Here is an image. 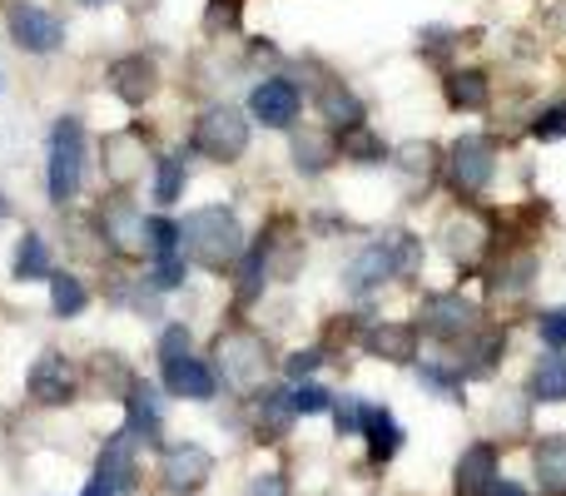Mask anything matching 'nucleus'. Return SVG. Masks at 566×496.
I'll return each instance as SVG.
<instances>
[{
    "mask_svg": "<svg viewBox=\"0 0 566 496\" xmlns=\"http://www.w3.org/2000/svg\"><path fill=\"white\" fill-rule=\"evenodd\" d=\"M422 258H428V244L418 234H408V229H392V234L373 239L368 249L353 253L348 268H343V288L368 298L373 288H382L392 278H418Z\"/></svg>",
    "mask_w": 566,
    "mask_h": 496,
    "instance_id": "obj_1",
    "label": "nucleus"
},
{
    "mask_svg": "<svg viewBox=\"0 0 566 496\" xmlns=\"http://www.w3.org/2000/svg\"><path fill=\"white\" fill-rule=\"evenodd\" d=\"M179 234H185V253L199 263V268H209V273H229L239 258H244V249H249L244 224H239V214L229 204L195 209V214L179 224Z\"/></svg>",
    "mask_w": 566,
    "mask_h": 496,
    "instance_id": "obj_2",
    "label": "nucleus"
},
{
    "mask_svg": "<svg viewBox=\"0 0 566 496\" xmlns=\"http://www.w3.org/2000/svg\"><path fill=\"white\" fill-rule=\"evenodd\" d=\"M438 244L462 273H482L492 253L502 249V239H497V224H492L488 209H478V199H472V204L458 199L438 224Z\"/></svg>",
    "mask_w": 566,
    "mask_h": 496,
    "instance_id": "obj_3",
    "label": "nucleus"
},
{
    "mask_svg": "<svg viewBox=\"0 0 566 496\" xmlns=\"http://www.w3.org/2000/svg\"><path fill=\"white\" fill-rule=\"evenodd\" d=\"M85 155H90V139L80 115H60L55 129H50V145H45V189H50V204H70L85 184Z\"/></svg>",
    "mask_w": 566,
    "mask_h": 496,
    "instance_id": "obj_4",
    "label": "nucleus"
},
{
    "mask_svg": "<svg viewBox=\"0 0 566 496\" xmlns=\"http://www.w3.org/2000/svg\"><path fill=\"white\" fill-rule=\"evenodd\" d=\"M497 139L492 135H458L442 155V184L452 189V199H482L497 179Z\"/></svg>",
    "mask_w": 566,
    "mask_h": 496,
    "instance_id": "obj_5",
    "label": "nucleus"
},
{
    "mask_svg": "<svg viewBox=\"0 0 566 496\" xmlns=\"http://www.w3.org/2000/svg\"><path fill=\"white\" fill-rule=\"evenodd\" d=\"M195 155H205L209 165H239L249 155V115L234 105H209L199 109L195 129H189Z\"/></svg>",
    "mask_w": 566,
    "mask_h": 496,
    "instance_id": "obj_6",
    "label": "nucleus"
},
{
    "mask_svg": "<svg viewBox=\"0 0 566 496\" xmlns=\"http://www.w3.org/2000/svg\"><path fill=\"white\" fill-rule=\"evenodd\" d=\"M214 372L229 382V388L254 392L259 382H264V372H269V342L259 338L254 328L234 323V328H224L214 338Z\"/></svg>",
    "mask_w": 566,
    "mask_h": 496,
    "instance_id": "obj_7",
    "label": "nucleus"
},
{
    "mask_svg": "<svg viewBox=\"0 0 566 496\" xmlns=\"http://www.w3.org/2000/svg\"><path fill=\"white\" fill-rule=\"evenodd\" d=\"M478 328H482V308L462 288H442V293H428V298H422L418 333H428L432 342L458 348V342H468Z\"/></svg>",
    "mask_w": 566,
    "mask_h": 496,
    "instance_id": "obj_8",
    "label": "nucleus"
},
{
    "mask_svg": "<svg viewBox=\"0 0 566 496\" xmlns=\"http://www.w3.org/2000/svg\"><path fill=\"white\" fill-rule=\"evenodd\" d=\"M6 30H10V40H15L25 55H55V50L65 45V25H60L45 6H35V0H10L6 6Z\"/></svg>",
    "mask_w": 566,
    "mask_h": 496,
    "instance_id": "obj_9",
    "label": "nucleus"
},
{
    "mask_svg": "<svg viewBox=\"0 0 566 496\" xmlns=\"http://www.w3.org/2000/svg\"><path fill=\"white\" fill-rule=\"evenodd\" d=\"M303 115V89L289 75H264L249 89V119L264 129H298Z\"/></svg>",
    "mask_w": 566,
    "mask_h": 496,
    "instance_id": "obj_10",
    "label": "nucleus"
},
{
    "mask_svg": "<svg viewBox=\"0 0 566 496\" xmlns=\"http://www.w3.org/2000/svg\"><path fill=\"white\" fill-rule=\"evenodd\" d=\"M25 392L40 402V408H65V402H75V392H80L75 362H70L65 352H40V358L30 362Z\"/></svg>",
    "mask_w": 566,
    "mask_h": 496,
    "instance_id": "obj_11",
    "label": "nucleus"
},
{
    "mask_svg": "<svg viewBox=\"0 0 566 496\" xmlns=\"http://www.w3.org/2000/svg\"><path fill=\"white\" fill-rule=\"evenodd\" d=\"M95 229H99V239H105L115 253H135V249H145V219H139V209H135V199L119 189V194H109L105 204H99V214H95Z\"/></svg>",
    "mask_w": 566,
    "mask_h": 496,
    "instance_id": "obj_12",
    "label": "nucleus"
},
{
    "mask_svg": "<svg viewBox=\"0 0 566 496\" xmlns=\"http://www.w3.org/2000/svg\"><path fill=\"white\" fill-rule=\"evenodd\" d=\"M95 482L99 492H109V496H129L135 492V482H139V462H135V437L129 432H115V437L99 447V457H95Z\"/></svg>",
    "mask_w": 566,
    "mask_h": 496,
    "instance_id": "obj_13",
    "label": "nucleus"
},
{
    "mask_svg": "<svg viewBox=\"0 0 566 496\" xmlns=\"http://www.w3.org/2000/svg\"><path fill=\"white\" fill-rule=\"evenodd\" d=\"M418 323H402V318H378L363 328V348H368V358H382V362H398V368H408V362H418Z\"/></svg>",
    "mask_w": 566,
    "mask_h": 496,
    "instance_id": "obj_14",
    "label": "nucleus"
},
{
    "mask_svg": "<svg viewBox=\"0 0 566 496\" xmlns=\"http://www.w3.org/2000/svg\"><path fill=\"white\" fill-rule=\"evenodd\" d=\"M109 89H115V99H125L129 109L149 105L159 89V65L149 55H125L109 65Z\"/></svg>",
    "mask_w": 566,
    "mask_h": 496,
    "instance_id": "obj_15",
    "label": "nucleus"
},
{
    "mask_svg": "<svg viewBox=\"0 0 566 496\" xmlns=\"http://www.w3.org/2000/svg\"><path fill=\"white\" fill-rule=\"evenodd\" d=\"M165 368V392L169 398H189V402H209L219 388V372L209 368L205 358H195V352H185V358H169L159 362Z\"/></svg>",
    "mask_w": 566,
    "mask_h": 496,
    "instance_id": "obj_16",
    "label": "nucleus"
},
{
    "mask_svg": "<svg viewBox=\"0 0 566 496\" xmlns=\"http://www.w3.org/2000/svg\"><path fill=\"white\" fill-rule=\"evenodd\" d=\"M502 352H507V328H502V323H482L468 342H458V358H462L458 372L462 378H492Z\"/></svg>",
    "mask_w": 566,
    "mask_h": 496,
    "instance_id": "obj_17",
    "label": "nucleus"
},
{
    "mask_svg": "<svg viewBox=\"0 0 566 496\" xmlns=\"http://www.w3.org/2000/svg\"><path fill=\"white\" fill-rule=\"evenodd\" d=\"M313 105H318V119L338 135V129H353V125H363L368 119V109H363V99L348 89V80H338V75H328V80H318V95H313Z\"/></svg>",
    "mask_w": 566,
    "mask_h": 496,
    "instance_id": "obj_18",
    "label": "nucleus"
},
{
    "mask_svg": "<svg viewBox=\"0 0 566 496\" xmlns=\"http://www.w3.org/2000/svg\"><path fill=\"white\" fill-rule=\"evenodd\" d=\"M442 99H448V109H458V115H482V109L492 105V75L478 65H458L442 75Z\"/></svg>",
    "mask_w": 566,
    "mask_h": 496,
    "instance_id": "obj_19",
    "label": "nucleus"
},
{
    "mask_svg": "<svg viewBox=\"0 0 566 496\" xmlns=\"http://www.w3.org/2000/svg\"><path fill=\"white\" fill-rule=\"evenodd\" d=\"M532 283H537V253L522 249V244H507V253L492 263L488 293H492V298H522Z\"/></svg>",
    "mask_w": 566,
    "mask_h": 496,
    "instance_id": "obj_20",
    "label": "nucleus"
},
{
    "mask_svg": "<svg viewBox=\"0 0 566 496\" xmlns=\"http://www.w3.org/2000/svg\"><path fill=\"white\" fill-rule=\"evenodd\" d=\"M214 477V457H209L199 442H179L165 452V487L169 492H199Z\"/></svg>",
    "mask_w": 566,
    "mask_h": 496,
    "instance_id": "obj_21",
    "label": "nucleus"
},
{
    "mask_svg": "<svg viewBox=\"0 0 566 496\" xmlns=\"http://www.w3.org/2000/svg\"><path fill=\"white\" fill-rule=\"evenodd\" d=\"M492 482H497V447H492V442H472V447L458 457V467H452V492L482 496Z\"/></svg>",
    "mask_w": 566,
    "mask_h": 496,
    "instance_id": "obj_22",
    "label": "nucleus"
},
{
    "mask_svg": "<svg viewBox=\"0 0 566 496\" xmlns=\"http://www.w3.org/2000/svg\"><path fill=\"white\" fill-rule=\"evenodd\" d=\"M125 412H129V437L139 442H159V432H165V402H159V392L149 388V382H129L125 388Z\"/></svg>",
    "mask_w": 566,
    "mask_h": 496,
    "instance_id": "obj_23",
    "label": "nucleus"
},
{
    "mask_svg": "<svg viewBox=\"0 0 566 496\" xmlns=\"http://www.w3.org/2000/svg\"><path fill=\"white\" fill-rule=\"evenodd\" d=\"M333 159H338V139H333V129H293V169L308 179L328 175Z\"/></svg>",
    "mask_w": 566,
    "mask_h": 496,
    "instance_id": "obj_24",
    "label": "nucleus"
},
{
    "mask_svg": "<svg viewBox=\"0 0 566 496\" xmlns=\"http://www.w3.org/2000/svg\"><path fill=\"white\" fill-rule=\"evenodd\" d=\"M392 169H398L412 189H428L432 179H442V155L428 139H408V145L392 149Z\"/></svg>",
    "mask_w": 566,
    "mask_h": 496,
    "instance_id": "obj_25",
    "label": "nucleus"
},
{
    "mask_svg": "<svg viewBox=\"0 0 566 496\" xmlns=\"http://www.w3.org/2000/svg\"><path fill=\"white\" fill-rule=\"evenodd\" d=\"M99 149H105V159H109L105 175L115 179L119 189H125L129 179L139 175V165H145V145H139L135 125H129V129H115V135H105V145H99Z\"/></svg>",
    "mask_w": 566,
    "mask_h": 496,
    "instance_id": "obj_26",
    "label": "nucleus"
},
{
    "mask_svg": "<svg viewBox=\"0 0 566 496\" xmlns=\"http://www.w3.org/2000/svg\"><path fill=\"white\" fill-rule=\"evenodd\" d=\"M333 139H338V159H348V165H388V159H392L388 139H382L368 119H363V125H353V129H338Z\"/></svg>",
    "mask_w": 566,
    "mask_h": 496,
    "instance_id": "obj_27",
    "label": "nucleus"
},
{
    "mask_svg": "<svg viewBox=\"0 0 566 496\" xmlns=\"http://www.w3.org/2000/svg\"><path fill=\"white\" fill-rule=\"evenodd\" d=\"M358 432L368 437V462H378V467L402 452V428L382 408H368V402H363V428Z\"/></svg>",
    "mask_w": 566,
    "mask_h": 496,
    "instance_id": "obj_28",
    "label": "nucleus"
},
{
    "mask_svg": "<svg viewBox=\"0 0 566 496\" xmlns=\"http://www.w3.org/2000/svg\"><path fill=\"white\" fill-rule=\"evenodd\" d=\"M532 467H537L542 492H547V496H566V432H552V437L537 442Z\"/></svg>",
    "mask_w": 566,
    "mask_h": 496,
    "instance_id": "obj_29",
    "label": "nucleus"
},
{
    "mask_svg": "<svg viewBox=\"0 0 566 496\" xmlns=\"http://www.w3.org/2000/svg\"><path fill=\"white\" fill-rule=\"evenodd\" d=\"M269 258H264V249H244V258L234 263V308H249V303H259L264 298V288H269Z\"/></svg>",
    "mask_w": 566,
    "mask_h": 496,
    "instance_id": "obj_30",
    "label": "nucleus"
},
{
    "mask_svg": "<svg viewBox=\"0 0 566 496\" xmlns=\"http://www.w3.org/2000/svg\"><path fill=\"white\" fill-rule=\"evenodd\" d=\"M55 273V263H50V249L40 234H20L15 239V253H10V278L15 283H40Z\"/></svg>",
    "mask_w": 566,
    "mask_h": 496,
    "instance_id": "obj_31",
    "label": "nucleus"
},
{
    "mask_svg": "<svg viewBox=\"0 0 566 496\" xmlns=\"http://www.w3.org/2000/svg\"><path fill=\"white\" fill-rule=\"evenodd\" d=\"M293 398L289 392H279V388H264L254 398V422H259V432H264V442H274V437H283V432L293 428Z\"/></svg>",
    "mask_w": 566,
    "mask_h": 496,
    "instance_id": "obj_32",
    "label": "nucleus"
},
{
    "mask_svg": "<svg viewBox=\"0 0 566 496\" xmlns=\"http://www.w3.org/2000/svg\"><path fill=\"white\" fill-rule=\"evenodd\" d=\"M527 398L532 402H566V352H552L532 368L527 378Z\"/></svg>",
    "mask_w": 566,
    "mask_h": 496,
    "instance_id": "obj_33",
    "label": "nucleus"
},
{
    "mask_svg": "<svg viewBox=\"0 0 566 496\" xmlns=\"http://www.w3.org/2000/svg\"><path fill=\"white\" fill-rule=\"evenodd\" d=\"M90 308V288L75 273H50V313L55 318H80Z\"/></svg>",
    "mask_w": 566,
    "mask_h": 496,
    "instance_id": "obj_34",
    "label": "nucleus"
},
{
    "mask_svg": "<svg viewBox=\"0 0 566 496\" xmlns=\"http://www.w3.org/2000/svg\"><path fill=\"white\" fill-rule=\"evenodd\" d=\"M185 179H189V165L185 155H159V175H155V204H175L185 194Z\"/></svg>",
    "mask_w": 566,
    "mask_h": 496,
    "instance_id": "obj_35",
    "label": "nucleus"
},
{
    "mask_svg": "<svg viewBox=\"0 0 566 496\" xmlns=\"http://www.w3.org/2000/svg\"><path fill=\"white\" fill-rule=\"evenodd\" d=\"M145 249L155 258H169V253L185 249V234H179L175 219H145Z\"/></svg>",
    "mask_w": 566,
    "mask_h": 496,
    "instance_id": "obj_36",
    "label": "nucleus"
},
{
    "mask_svg": "<svg viewBox=\"0 0 566 496\" xmlns=\"http://www.w3.org/2000/svg\"><path fill=\"white\" fill-rule=\"evenodd\" d=\"M532 139H542V145H557V139H566V99L537 109V119H532Z\"/></svg>",
    "mask_w": 566,
    "mask_h": 496,
    "instance_id": "obj_37",
    "label": "nucleus"
},
{
    "mask_svg": "<svg viewBox=\"0 0 566 496\" xmlns=\"http://www.w3.org/2000/svg\"><path fill=\"white\" fill-rule=\"evenodd\" d=\"M418 382H422V388H432V392H442V398H458V392H462V372L448 368V362H422Z\"/></svg>",
    "mask_w": 566,
    "mask_h": 496,
    "instance_id": "obj_38",
    "label": "nucleus"
},
{
    "mask_svg": "<svg viewBox=\"0 0 566 496\" xmlns=\"http://www.w3.org/2000/svg\"><path fill=\"white\" fill-rule=\"evenodd\" d=\"M239 15H244V0H209L205 30L209 35H229V30H239Z\"/></svg>",
    "mask_w": 566,
    "mask_h": 496,
    "instance_id": "obj_39",
    "label": "nucleus"
},
{
    "mask_svg": "<svg viewBox=\"0 0 566 496\" xmlns=\"http://www.w3.org/2000/svg\"><path fill=\"white\" fill-rule=\"evenodd\" d=\"M289 398H293V412H298V418H313V412H333V392L318 388V382H298Z\"/></svg>",
    "mask_w": 566,
    "mask_h": 496,
    "instance_id": "obj_40",
    "label": "nucleus"
},
{
    "mask_svg": "<svg viewBox=\"0 0 566 496\" xmlns=\"http://www.w3.org/2000/svg\"><path fill=\"white\" fill-rule=\"evenodd\" d=\"M537 333H542V342H547L552 352H566V303L562 308H542L537 313Z\"/></svg>",
    "mask_w": 566,
    "mask_h": 496,
    "instance_id": "obj_41",
    "label": "nucleus"
},
{
    "mask_svg": "<svg viewBox=\"0 0 566 496\" xmlns=\"http://www.w3.org/2000/svg\"><path fill=\"white\" fill-rule=\"evenodd\" d=\"M185 283V253H169V258H155V273H149V288L169 293Z\"/></svg>",
    "mask_w": 566,
    "mask_h": 496,
    "instance_id": "obj_42",
    "label": "nucleus"
},
{
    "mask_svg": "<svg viewBox=\"0 0 566 496\" xmlns=\"http://www.w3.org/2000/svg\"><path fill=\"white\" fill-rule=\"evenodd\" d=\"M189 342H195V338H189V328H185V323H175V328H165V333H159V362H169V358H185V352H189Z\"/></svg>",
    "mask_w": 566,
    "mask_h": 496,
    "instance_id": "obj_43",
    "label": "nucleus"
},
{
    "mask_svg": "<svg viewBox=\"0 0 566 496\" xmlns=\"http://www.w3.org/2000/svg\"><path fill=\"white\" fill-rule=\"evenodd\" d=\"M318 362H323V348H303L283 362V372H289V378H308V372H318Z\"/></svg>",
    "mask_w": 566,
    "mask_h": 496,
    "instance_id": "obj_44",
    "label": "nucleus"
},
{
    "mask_svg": "<svg viewBox=\"0 0 566 496\" xmlns=\"http://www.w3.org/2000/svg\"><path fill=\"white\" fill-rule=\"evenodd\" d=\"M249 496H289V482H283V472H264V477H254Z\"/></svg>",
    "mask_w": 566,
    "mask_h": 496,
    "instance_id": "obj_45",
    "label": "nucleus"
},
{
    "mask_svg": "<svg viewBox=\"0 0 566 496\" xmlns=\"http://www.w3.org/2000/svg\"><path fill=\"white\" fill-rule=\"evenodd\" d=\"M482 496H527V487H517V482L497 477V482H492V487H488V492H482Z\"/></svg>",
    "mask_w": 566,
    "mask_h": 496,
    "instance_id": "obj_46",
    "label": "nucleus"
},
{
    "mask_svg": "<svg viewBox=\"0 0 566 496\" xmlns=\"http://www.w3.org/2000/svg\"><path fill=\"white\" fill-rule=\"evenodd\" d=\"M6 219H10V199L0 194V224H6Z\"/></svg>",
    "mask_w": 566,
    "mask_h": 496,
    "instance_id": "obj_47",
    "label": "nucleus"
},
{
    "mask_svg": "<svg viewBox=\"0 0 566 496\" xmlns=\"http://www.w3.org/2000/svg\"><path fill=\"white\" fill-rule=\"evenodd\" d=\"M80 6H109V0H80Z\"/></svg>",
    "mask_w": 566,
    "mask_h": 496,
    "instance_id": "obj_48",
    "label": "nucleus"
}]
</instances>
